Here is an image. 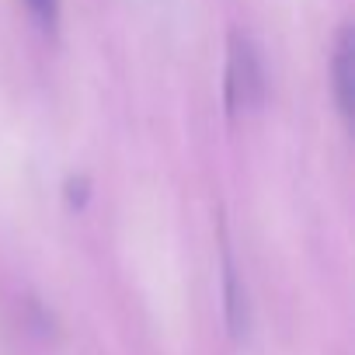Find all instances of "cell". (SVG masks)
<instances>
[{
  "label": "cell",
  "instance_id": "obj_4",
  "mask_svg": "<svg viewBox=\"0 0 355 355\" xmlns=\"http://www.w3.org/2000/svg\"><path fill=\"white\" fill-rule=\"evenodd\" d=\"M28 8H32V15L42 21V25H56V18H60V0H28Z\"/></svg>",
  "mask_w": 355,
  "mask_h": 355
},
{
  "label": "cell",
  "instance_id": "obj_1",
  "mask_svg": "<svg viewBox=\"0 0 355 355\" xmlns=\"http://www.w3.org/2000/svg\"><path fill=\"white\" fill-rule=\"evenodd\" d=\"M265 94V70L258 60V49L248 35L230 39V60H227V105L237 108H254Z\"/></svg>",
  "mask_w": 355,
  "mask_h": 355
},
{
  "label": "cell",
  "instance_id": "obj_2",
  "mask_svg": "<svg viewBox=\"0 0 355 355\" xmlns=\"http://www.w3.org/2000/svg\"><path fill=\"white\" fill-rule=\"evenodd\" d=\"M331 77H334V101H338L341 115H352V105H355V39H352L348 25L338 32L334 56H331Z\"/></svg>",
  "mask_w": 355,
  "mask_h": 355
},
{
  "label": "cell",
  "instance_id": "obj_3",
  "mask_svg": "<svg viewBox=\"0 0 355 355\" xmlns=\"http://www.w3.org/2000/svg\"><path fill=\"white\" fill-rule=\"evenodd\" d=\"M223 293H227V320H230V331L234 338H244L248 327H251V310H248V293L234 272V265L227 261L223 268Z\"/></svg>",
  "mask_w": 355,
  "mask_h": 355
}]
</instances>
